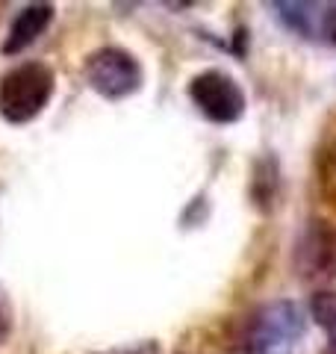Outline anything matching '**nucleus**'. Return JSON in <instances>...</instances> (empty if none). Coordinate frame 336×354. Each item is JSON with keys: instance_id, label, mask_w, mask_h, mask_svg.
<instances>
[{"instance_id": "obj_6", "label": "nucleus", "mask_w": 336, "mask_h": 354, "mask_svg": "<svg viewBox=\"0 0 336 354\" xmlns=\"http://www.w3.org/2000/svg\"><path fill=\"white\" fill-rule=\"evenodd\" d=\"M333 6L336 3H274L277 18L286 24V30L312 41H330Z\"/></svg>"}, {"instance_id": "obj_1", "label": "nucleus", "mask_w": 336, "mask_h": 354, "mask_svg": "<svg viewBox=\"0 0 336 354\" xmlns=\"http://www.w3.org/2000/svg\"><path fill=\"white\" fill-rule=\"evenodd\" d=\"M307 330L304 310L289 298L265 301L245 319L239 351L242 354H292Z\"/></svg>"}, {"instance_id": "obj_9", "label": "nucleus", "mask_w": 336, "mask_h": 354, "mask_svg": "<svg viewBox=\"0 0 336 354\" xmlns=\"http://www.w3.org/2000/svg\"><path fill=\"white\" fill-rule=\"evenodd\" d=\"M12 325H15V310H12V298H9L6 286L0 283V346L9 339L12 334Z\"/></svg>"}, {"instance_id": "obj_3", "label": "nucleus", "mask_w": 336, "mask_h": 354, "mask_svg": "<svg viewBox=\"0 0 336 354\" xmlns=\"http://www.w3.org/2000/svg\"><path fill=\"white\" fill-rule=\"evenodd\" d=\"M86 83L106 101H121L139 92L142 86V65L124 48H97L83 62Z\"/></svg>"}, {"instance_id": "obj_5", "label": "nucleus", "mask_w": 336, "mask_h": 354, "mask_svg": "<svg viewBox=\"0 0 336 354\" xmlns=\"http://www.w3.org/2000/svg\"><path fill=\"white\" fill-rule=\"evenodd\" d=\"M295 272L310 283L336 278V227L328 221H310L295 242Z\"/></svg>"}, {"instance_id": "obj_4", "label": "nucleus", "mask_w": 336, "mask_h": 354, "mask_svg": "<svg viewBox=\"0 0 336 354\" xmlns=\"http://www.w3.org/2000/svg\"><path fill=\"white\" fill-rule=\"evenodd\" d=\"M189 97L200 109V115L212 124H233L245 113V92L242 86L224 71H200L189 83Z\"/></svg>"}, {"instance_id": "obj_8", "label": "nucleus", "mask_w": 336, "mask_h": 354, "mask_svg": "<svg viewBox=\"0 0 336 354\" xmlns=\"http://www.w3.org/2000/svg\"><path fill=\"white\" fill-rule=\"evenodd\" d=\"M310 316L324 328L330 342H336V292L330 290H319L310 298Z\"/></svg>"}, {"instance_id": "obj_2", "label": "nucleus", "mask_w": 336, "mask_h": 354, "mask_svg": "<svg viewBox=\"0 0 336 354\" xmlns=\"http://www.w3.org/2000/svg\"><path fill=\"white\" fill-rule=\"evenodd\" d=\"M53 71L44 62H24L0 77V118L27 124L39 118L53 97Z\"/></svg>"}, {"instance_id": "obj_10", "label": "nucleus", "mask_w": 336, "mask_h": 354, "mask_svg": "<svg viewBox=\"0 0 336 354\" xmlns=\"http://www.w3.org/2000/svg\"><path fill=\"white\" fill-rule=\"evenodd\" d=\"M330 41L336 44V6H333V24H330Z\"/></svg>"}, {"instance_id": "obj_7", "label": "nucleus", "mask_w": 336, "mask_h": 354, "mask_svg": "<svg viewBox=\"0 0 336 354\" xmlns=\"http://www.w3.org/2000/svg\"><path fill=\"white\" fill-rule=\"evenodd\" d=\"M53 21V6L50 3H30L18 12V18L12 21V27H9V36L3 41V50L6 57H15V53L27 50L32 41H36L44 30L50 27Z\"/></svg>"}, {"instance_id": "obj_11", "label": "nucleus", "mask_w": 336, "mask_h": 354, "mask_svg": "<svg viewBox=\"0 0 336 354\" xmlns=\"http://www.w3.org/2000/svg\"><path fill=\"white\" fill-rule=\"evenodd\" d=\"M321 354H336V342H328V348H324Z\"/></svg>"}]
</instances>
